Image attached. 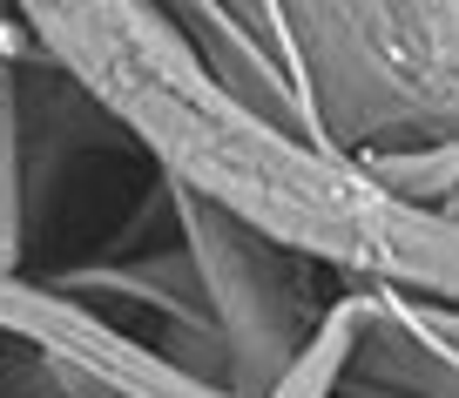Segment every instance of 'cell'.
<instances>
[{
  "mask_svg": "<svg viewBox=\"0 0 459 398\" xmlns=\"http://www.w3.org/2000/svg\"><path fill=\"white\" fill-rule=\"evenodd\" d=\"M162 203H169L176 250L196 277L203 317H210L216 358H223V392L264 398L290 371V358L311 344L331 298H311V264L304 256L250 237L244 223L216 216L210 203H189L176 189H162Z\"/></svg>",
  "mask_w": 459,
  "mask_h": 398,
  "instance_id": "3957f363",
  "label": "cell"
},
{
  "mask_svg": "<svg viewBox=\"0 0 459 398\" xmlns=\"http://www.w3.org/2000/svg\"><path fill=\"white\" fill-rule=\"evenodd\" d=\"M0 338L41 358L68 398H230L28 271H0Z\"/></svg>",
  "mask_w": 459,
  "mask_h": 398,
  "instance_id": "277c9868",
  "label": "cell"
},
{
  "mask_svg": "<svg viewBox=\"0 0 459 398\" xmlns=\"http://www.w3.org/2000/svg\"><path fill=\"white\" fill-rule=\"evenodd\" d=\"M0 398H68V392L55 385V371H48L34 351H21V344L0 338Z\"/></svg>",
  "mask_w": 459,
  "mask_h": 398,
  "instance_id": "9c48e42d",
  "label": "cell"
},
{
  "mask_svg": "<svg viewBox=\"0 0 459 398\" xmlns=\"http://www.w3.org/2000/svg\"><path fill=\"white\" fill-rule=\"evenodd\" d=\"M351 169L378 189L385 203L419 216H453V189H459V143H419V149H372L351 156Z\"/></svg>",
  "mask_w": 459,
  "mask_h": 398,
  "instance_id": "ba28073f",
  "label": "cell"
},
{
  "mask_svg": "<svg viewBox=\"0 0 459 398\" xmlns=\"http://www.w3.org/2000/svg\"><path fill=\"white\" fill-rule=\"evenodd\" d=\"M28 61V55H21ZM0 68V271L14 277L28 271L34 256V237H41L48 210H41V189H34V156H28V128H21V88H14V68Z\"/></svg>",
  "mask_w": 459,
  "mask_h": 398,
  "instance_id": "52a82bcc",
  "label": "cell"
},
{
  "mask_svg": "<svg viewBox=\"0 0 459 398\" xmlns=\"http://www.w3.org/2000/svg\"><path fill=\"white\" fill-rule=\"evenodd\" d=\"M28 48L95 101V115L156 162V183L250 237L304 256L344 284H378L405 298L453 304L459 229L453 216H419L385 203L344 156L298 143L264 115L237 108L162 7L143 0H21Z\"/></svg>",
  "mask_w": 459,
  "mask_h": 398,
  "instance_id": "6da1fadb",
  "label": "cell"
},
{
  "mask_svg": "<svg viewBox=\"0 0 459 398\" xmlns=\"http://www.w3.org/2000/svg\"><path fill=\"white\" fill-rule=\"evenodd\" d=\"M284 48L317 149L459 143V7L453 0H277Z\"/></svg>",
  "mask_w": 459,
  "mask_h": 398,
  "instance_id": "7a4b0ae2",
  "label": "cell"
},
{
  "mask_svg": "<svg viewBox=\"0 0 459 398\" xmlns=\"http://www.w3.org/2000/svg\"><path fill=\"white\" fill-rule=\"evenodd\" d=\"M61 298L88 304H129V311H149L162 324V338H210V317H203L196 277H189L183 250H129V256H88L74 271L48 277Z\"/></svg>",
  "mask_w": 459,
  "mask_h": 398,
  "instance_id": "8992f818",
  "label": "cell"
},
{
  "mask_svg": "<svg viewBox=\"0 0 459 398\" xmlns=\"http://www.w3.org/2000/svg\"><path fill=\"white\" fill-rule=\"evenodd\" d=\"M344 290H351V344H344V371L331 398H459L453 304L378 284Z\"/></svg>",
  "mask_w": 459,
  "mask_h": 398,
  "instance_id": "5b68a950",
  "label": "cell"
},
{
  "mask_svg": "<svg viewBox=\"0 0 459 398\" xmlns=\"http://www.w3.org/2000/svg\"><path fill=\"white\" fill-rule=\"evenodd\" d=\"M21 55H28V34H21L14 7H0V68H7V61H21Z\"/></svg>",
  "mask_w": 459,
  "mask_h": 398,
  "instance_id": "30bf717a",
  "label": "cell"
}]
</instances>
